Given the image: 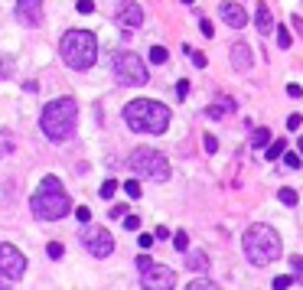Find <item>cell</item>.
I'll return each mask as SVG.
<instances>
[{"instance_id": "cell-1", "label": "cell", "mask_w": 303, "mask_h": 290, "mask_svg": "<svg viewBox=\"0 0 303 290\" xmlns=\"http://www.w3.org/2000/svg\"><path fill=\"white\" fill-rule=\"evenodd\" d=\"M170 118H173L170 108L154 101V98H134V101L124 104V121L137 134H166Z\"/></svg>"}, {"instance_id": "cell-2", "label": "cell", "mask_w": 303, "mask_h": 290, "mask_svg": "<svg viewBox=\"0 0 303 290\" xmlns=\"http://www.w3.org/2000/svg\"><path fill=\"white\" fill-rule=\"evenodd\" d=\"M39 127L52 144H66L72 140L75 127H78V104L75 98H56L42 108V118H39Z\"/></svg>"}, {"instance_id": "cell-3", "label": "cell", "mask_w": 303, "mask_h": 290, "mask_svg": "<svg viewBox=\"0 0 303 290\" xmlns=\"http://www.w3.org/2000/svg\"><path fill=\"white\" fill-rule=\"evenodd\" d=\"M242 248H245V258L251 261L254 267H267V264H274V261L280 258L284 244H280V235L274 232L271 225H264V222H254V225L245 232V238H242Z\"/></svg>"}, {"instance_id": "cell-4", "label": "cell", "mask_w": 303, "mask_h": 290, "mask_svg": "<svg viewBox=\"0 0 303 290\" xmlns=\"http://www.w3.org/2000/svg\"><path fill=\"white\" fill-rule=\"evenodd\" d=\"M30 206H33V215L46 218V222H56V218L72 212V199H69L66 189H62V180L52 176V173L42 176L39 189L33 192V199H30Z\"/></svg>"}, {"instance_id": "cell-5", "label": "cell", "mask_w": 303, "mask_h": 290, "mask_svg": "<svg viewBox=\"0 0 303 290\" xmlns=\"http://www.w3.org/2000/svg\"><path fill=\"white\" fill-rule=\"evenodd\" d=\"M59 52H62V62L69 69H92L95 59H98V39L95 33L88 30H69L62 33V42H59Z\"/></svg>"}, {"instance_id": "cell-6", "label": "cell", "mask_w": 303, "mask_h": 290, "mask_svg": "<svg viewBox=\"0 0 303 290\" xmlns=\"http://www.w3.org/2000/svg\"><path fill=\"white\" fill-rule=\"evenodd\" d=\"M131 170L137 173V176H147L154 183H166L170 180V160H166V153L154 150V147H140V150L131 153Z\"/></svg>"}, {"instance_id": "cell-7", "label": "cell", "mask_w": 303, "mask_h": 290, "mask_svg": "<svg viewBox=\"0 0 303 290\" xmlns=\"http://www.w3.org/2000/svg\"><path fill=\"white\" fill-rule=\"evenodd\" d=\"M111 72L121 85H147L150 82V72L137 52H118L111 59Z\"/></svg>"}, {"instance_id": "cell-8", "label": "cell", "mask_w": 303, "mask_h": 290, "mask_svg": "<svg viewBox=\"0 0 303 290\" xmlns=\"http://www.w3.org/2000/svg\"><path fill=\"white\" fill-rule=\"evenodd\" d=\"M26 274V258L23 251L10 241H0V277L4 280H20Z\"/></svg>"}, {"instance_id": "cell-9", "label": "cell", "mask_w": 303, "mask_h": 290, "mask_svg": "<svg viewBox=\"0 0 303 290\" xmlns=\"http://www.w3.org/2000/svg\"><path fill=\"white\" fill-rule=\"evenodd\" d=\"M140 280H144V287H150V290H163V287L170 290V287H176V271L150 261L147 267H140Z\"/></svg>"}, {"instance_id": "cell-10", "label": "cell", "mask_w": 303, "mask_h": 290, "mask_svg": "<svg viewBox=\"0 0 303 290\" xmlns=\"http://www.w3.org/2000/svg\"><path fill=\"white\" fill-rule=\"evenodd\" d=\"M82 244L88 248V254H95V258H108V254H114V235L108 232V228H88V232L82 235Z\"/></svg>"}, {"instance_id": "cell-11", "label": "cell", "mask_w": 303, "mask_h": 290, "mask_svg": "<svg viewBox=\"0 0 303 290\" xmlns=\"http://www.w3.org/2000/svg\"><path fill=\"white\" fill-rule=\"evenodd\" d=\"M13 13H16V20L23 26L36 30V26H42V0H16Z\"/></svg>"}, {"instance_id": "cell-12", "label": "cell", "mask_w": 303, "mask_h": 290, "mask_svg": "<svg viewBox=\"0 0 303 290\" xmlns=\"http://www.w3.org/2000/svg\"><path fill=\"white\" fill-rule=\"evenodd\" d=\"M114 20L124 30H137V26H144V10H140L137 0H121V7L114 10Z\"/></svg>"}, {"instance_id": "cell-13", "label": "cell", "mask_w": 303, "mask_h": 290, "mask_svg": "<svg viewBox=\"0 0 303 290\" xmlns=\"http://www.w3.org/2000/svg\"><path fill=\"white\" fill-rule=\"evenodd\" d=\"M219 16H222V20H225V26H231V30H242V26H248L245 7H238L235 0H225V4L219 7Z\"/></svg>"}, {"instance_id": "cell-14", "label": "cell", "mask_w": 303, "mask_h": 290, "mask_svg": "<svg viewBox=\"0 0 303 290\" xmlns=\"http://www.w3.org/2000/svg\"><path fill=\"white\" fill-rule=\"evenodd\" d=\"M231 65H235L238 72H248V69H251V49H248V42H235V46H231Z\"/></svg>"}, {"instance_id": "cell-15", "label": "cell", "mask_w": 303, "mask_h": 290, "mask_svg": "<svg viewBox=\"0 0 303 290\" xmlns=\"http://www.w3.org/2000/svg\"><path fill=\"white\" fill-rule=\"evenodd\" d=\"M254 26H257V33H261V36H267V33L274 30V16H271V7L264 4H257V13H254Z\"/></svg>"}, {"instance_id": "cell-16", "label": "cell", "mask_w": 303, "mask_h": 290, "mask_svg": "<svg viewBox=\"0 0 303 290\" xmlns=\"http://www.w3.org/2000/svg\"><path fill=\"white\" fill-rule=\"evenodd\" d=\"M189 271H199V274H206L209 271V258H206V251H189Z\"/></svg>"}, {"instance_id": "cell-17", "label": "cell", "mask_w": 303, "mask_h": 290, "mask_svg": "<svg viewBox=\"0 0 303 290\" xmlns=\"http://www.w3.org/2000/svg\"><path fill=\"white\" fill-rule=\"evenodd\" d=\"M231 111H235V101H231V98H219L209 108V118H225V114H231Z\"/></svg>"}, {"instance_id": "cell-18", "label": "cell", "mask_w": 303, "mask_h": 290, "mask_svg": "<svg viewBox=\"0 0 303 290\" xmlns=\"http://www.w3.org/2000/svg\"><path fill=\"white\" fill-rule=\"evenodd\" d=\"M183 52H186V56H189V59H192V65H196V69H206V65H209V59H206V56H202V52H199V49H192V46H186Z\"/></svg>"}, {"instance_id": "cell-19", "label": "cell", "mask_w": 303, "mask_h": 290, "mask_svg": "<svg viewBox=\"0 0 303 290\" xmlns=\"http://www.w3.org/2000/svg\"><path fill=\"white\" fill-rule=\"evenodd\" d=\"M118 186H121V183H114V180H104V183H101V189H98V196H101V199H111L114 192H118Z\"/></svg>"}, {"instance_id": "cell-20", "label": "cell", "mask_w": 303, "mask_h": 290, "mask_svg": "<svg viewBox=\"0 0 303 290\" xmlns=\"http://www.w3.org/2000/svg\"><path fill=\"white\" fill-rule=\"evenodd\" d=\"M13 75V59H7L4 52H0V82H4V78H10Z\"/></svg>"}, {"instance_id": "cell-21", "label": "cell", "mask_w": 303, "mask_h": 290, "mask_svg": "<svg viewBox=\"0 0 303 290\" xmlns=\"http://www.w3.org/2000/svg\"><path fill=\"white\" fill-rule=\"evenodd\" d=\"M267 140H271V130H267V127H257L254 134H251V144H254V147H264Z\"/></svg>"}, {"instance_id": "cell-22", "label": "cell", "mask_w": 303, "mask_h": 290, "mask_svg": "<svg viewBox=\"0 0 303 290\" xmlns=\"http://www.w3.org/2000/svg\"><path fill=\"white\" fill-rule=\"evenodd\" d=\"M277 199L284 202V206H297V192H293L290 186H284V189L277 192Z\"/></svg>"}, {"instance_id": "cell-23", "label": "cell", "mask_w": 303, "mask_h": 290, "mask_svg": "<svg viewBox=\"0 0 303 290\" xmlns=\"http://www.w3.org/2000/svg\"><path fill=\"white\" fill-rule=\"evenodd\" d=\"M284 150H287V144H284V140H274V144L267 147V160H277Z\"/></svg>"}, {"instance_id": "cell-24", "label": "cell", "mask_w": 303, "mask_h": 290, "mask_svg": "<svg viewBox=\"0 0 303 290\" xmlns=\"http://www.w3.org/2000/svg\"><path fill=\"white\" fill-rule=\"evenodd\" d=\"M290 42H293V36H290V30H287V26H277V46H280V49H287V46H290Z\"/></svg>"}, {"instance_id": "cell-25", "label": "cell", "mask_w": 303, "mask_h": 290, "mask_svg": "<svg viewBox=\"0 0 303 290\" xmlns=\"http://www.w3.org/2000/svg\"><path fill=\"white\" fill-rule=\"evenodd\" d=\"M150 62H154V65H163V62H166V49H163V46H154V49H150Z\"/></svg>"}, {"instance_id": "cell-26", "label": "cell", "mask_w": 303, "mask_h": 290, "mask_svg": "<svg viewBox=\"0 0 303 290\" xmlns=\"http://www.w3.org/2000/svg\"><path fill=\"white\" fill-rule=\"evenodd\" d=\"M124 192H127V199H140V183L127 180V183H124Z\"/></svg>"}, {"instance_id": "cell-27", "label": "cell", "mask_w": 303, "mask_h": 290, "mask_svg": "<svg viewBox=\"0 0 303 290\" xmlns=\"http://www.w3.org/2000/svg\"><path fill=\"white\" fill-rule=\"evenodd\" d=\"M293 280H297V274H280V277H274V287H277V290H287Z\"/></svg>"}, {"instance_id": "cell-28", "label": "cell", "mask_w": 303, "mask_h": 290, "mask_svg": "<svg viewBox=\"0 0 303 290\" xmlns=\"http://www.w3.org/2000/svg\"><path fill=\"white\" fill-rule=\"evenodd\" d=\"M173 244H176V251H189V235H186V232H176Z\"/></svg>"}, {"instance_id": "cell-29", "label": "cell", "mask_w": 303, "mask_h": 290, "mask_svg": "<svg viewBox=\"0 0 303 290\" xmlns=\"http://www.w3.org/2000/svg\"><path fill=\"white\" fill-rule=\"evenodd\" d=\"M290 271L297 274V280L303 284V258H297V254H293V258H290Z\"/></svg>"}, {"instance_id": "cell-30", "label": "cell", "mask_w": 303, "mask_h": 290, "mask_svg": "<svg viewBox=\"0 0 303 290\" xmlns=\"http://www.w3.org/2000/svg\"><path fill=\"white\" fill-rule=\"evenodd\" d=\"M121 222H124V228H127V232H137V228H140V218H137V215H124Z\"/></svg>"}, {"instance_id": "cell-31", "label": "cell", "mask_w": 303, "mask_h": 290, "mask_svg": "<svg viewBox=\"0 0 303 290\" xmlns=\"http://www.w3.org/2000/svg\"><path fill=\"white\" fill-rule=\"evenodd\" d=\"M62 251H66V248H62L59 241H49V244H46V254H49V258H62Z\"/></svg>"}, {"instance_id": "cell-32", "label": "cell", "mask_w": 303, "mask_h": 290, "mask_svg": "<svg viewBox=\"0 0 303 290\" xmlns=\"http://www.w3.org/2000/svg\"><path fill=\"white\" fill-rule=\"evenodd\" d=\"M192 290H212V287H215V284H212V280L209 277H199V280H192V284H189Z\"/></svg>"}, {"instance_id": "cell-33", "label": "cell", "mask_w": 303, "mask_h": 290, "mask_svg": "<svg viewBox=\"0 0 303 290\" xmlns=\"http://www.w3.org/2000/svg\"><path fill=\"white\" fill-rule=\"evenodd\" d=\"M75 218H78V222H92V209H88V206H78V209H75Z\"/></svg>"}, {"instance_id": "cell-34", "label": "cell", "mask_w": 303, "mask_h": 290, "mask_svg": "<svg viewBox=\"0 0 303 290\" xmlns=\"http://www.w3.org/2000/svg\"><path fill=\"white\" fill-rule=\"evenodd\" d=\"M284 163H287L290 170H300V157H297V153H287V150H284Z\"/></svg>"}, {"instance_id": "cell-35", "label": "cell", "mask_w": 303, "mask_h": 290, "mask_svg": "<svg viewBox=\"0 0 303 290\" xmlns=\"http://www.w3.org/2000/svg\"><path fill=\"white\" fill-rule=\"evenodd\" d=\"M199 30H202V36H209V39L215 36V26H212L209 20H199Z\"/></svg>"}, {"instance_id": "cell-36", "label": "cell", "mask_w": 303, "mask_h": 290, "mask_svg": "<svg viewBox=\"0 0 303 290\" xmlns=\"http://www.w3.org/2000/svg\"><path fill=\"white\" fill-rule=\"evenodd\" d=\"M108 215H111V218H124V215H127V206H111Z\"/></svg>"}, {"instance_id": "cell-37", "label": "cell", "mask_w": 303, "mask_h": 290, "mask_svg": "<svg viewBox=\"0 0 303 290\" xmlns=\"http://www.w3.org/2000/svg\"><path fill=\"white\" fill-rule=\"evenodd\" d=\"M154 238H157V235H140V238H137V244H140V251H147V248H150V244H154Z\"/></svg>"}, {"instance_id": "cell-38", "label": "cell", "mask_w": 303, "mask_h": 290, "mask_svg": "<svg viewBox=\"0 0 303 290\" xmlns=\"http://www.w3.org/2000/svg\"><path fill=\"white\" fill-rule=\"evenodd\" d=\"M300 124H303L300 114H290V118H287V127H290V130H300Z\"/></svg>"}, {"instance_id": "cell-39", "label": "cell", "mask_w": 303, "mask_h": 290, "mask_svg": "<svg viewBox=\"0 0 303 290\" xmlns=\"http://www.w3.org/2000/svg\"><path fill=\"white\" fill-rule=\"evenodd\" d=\"M95 10V0H78V13H92Z\"/></svg>"}, {"instance_id": "cell-40", "label": "cell", "mask_w": 303, "mask_h": 290, "mask_svg": "<svg viewBox=\"0 0 303 290\" xmlns=\"http://www.w3.org/2000/svg\"><path fill=\"white\" fill-rule=\"evenodd\" d=\"M287 95H290V98H300V95H303V88H300L297 82H290V85H287Z\"/></svg>"}, {"instance_id": "cell-41", "label": "cell", "mask_w": 303, "mask_h": 290, "mask_svg": "<svg viewBox=\"0 0 303 290\" xmlns=\"http://www.w3.org/2000/svg\"><path fill=\"white\" fill-rule=\"evenodd\" d=\"M206 150H209V153H215V150H219V140H215V137H212V134L206 137Z\"/></svg>"}, {"instance_id": "cell-42", "label": "cell", "mask_w": 303, "mask_h": 290, "mask_svg": "<svg viewBox=\"0 0 303 290\" xmlns=\"http://www.w3.org/2000/svg\"><path fill=\"white\" fill-rule=\"evenodd\" d=\"M176 95L186 98V95H189V82H180V85H176Z\"/></svg>"}, {"instance_id": "cell-43", "label": "cell", "mask_w": 303, "mask_h": 290, "mask_svg": "<svg viewBox=\"0 0 303 290\" xmlns=\"http://www.w3.org/2000/svg\"><path fill=\"white\" fill-rule=\"evenodd\" d=\"M293 26H297V33L303 36V20H300V16H293Z\"/></svg>"}, {"instance_id": "cell-44", "label": "cell", "mask_w": 303, "mask_h": 290, "mask_svg": "<svg viewBox=\"0 0 303 290\" xmlns=\"http://www.w3.org/2000/svg\"><path fill=\"white\" fill-rule=\"evenodd\" d=\"M183 4H192V0H183Z\"/></svg>"}]
</instances>
